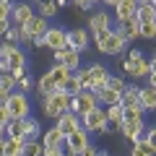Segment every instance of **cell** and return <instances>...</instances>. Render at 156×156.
<instances>
[{
	"mask_svg": "<svg viewBox=\"0 0 156 156\" xmlns=\"http://www.w3.org/2000/svg\"><path fill=\"white\" fill-rule=\"evenodd\" d=\"M39 107H42V117H50V120H57L62 112H68L70 107V96L65 91H52V94H39Z\"/></svg>",
	"mask_w": 156,
	"mask_h": 156,
	"instance_id": "6da1fadb",
	"label": "cell"
},
{
	"mask_svg": "<svg viewBox=\"0 0 156 156\" xmlns=\"http://www.w3.org/2000/svg\"><path fill=\"white\" fill-rule=\"evenodd\" d=\"M91 39H94V44H96V52L109 55V57L122 55L125 47H128V42H125V39L115 31V26H112L109 31H101V34H96V37H91Z\"/></svg>",
	"mask_w": 156,
	"mask_h": 156,
	"instance_id": "7a4b0ae2",
	"label": "cell"
},
{
	"mask_svg": "<svg viewBox=\"0 0 156 156\" xmlns=\"http://www.w3.org/2000/svg\"><path fill=\"white\" fill-rule=\"evenodd\" d=\"M81 125H83V130H86V133H109V130L112 128H115V125H109V122H107V115H104V107H96V109H91V112H86V115L83 117H81Z\"/></svg>",
	"mask_w": 156,
	"mask_h": 156,
	"instance_id": "3957f363",
	"label": "cell"
},
{
	"mask_svg": "<svg viewBox=\"0 0 156 156\" xmlns=\"http://www.w3.org/2000/svg\"><path fill=\"white\" fill-rule=\"evenodd\" d=\"M5 109L11 115V120H23V117L31 115V99L23 91H13L8 96V101H5Z\"/></svg>",
	"mask_w": 156,
	"mask_h": 156,
	"instance_id": "277c9868",
	"label": "cell"
},
{
	"mask_svg": "<svg viewBox=\"0 0 156 156\" xmlns=\"http://www.w3.org/2000/svg\"><path fill=\"white\" fill-rule=\"evenodd\" d=\"M120 70L130 81H146L151 76V62H148V57H143V60H128V57H122L120 60Z\"/></svg>",
	"mask_w": 156,
	"mask_h": 156,
	"instance_id": "5b68a950",
	"label": "cell"
},
{
	"mask_svg": "<svg viewBox=\"0 0 156 156\" xmlns=\"http://www.w3.org/2000/svg\"><path fill=\"white\" fill-rule=\"evenodd\" d=\"M99 107V99H96L94 91H81L78 96H70V107H68V112H73V115L83 117L86 112L96 109Z\"/></svg>",
	"mask_w": 156,
	"mask_h": 156,
	"instance_id": "8992f818",
	"label": "cell"
},
{
	"mask_svg": "<svg viewBox=\"0 0 156 156\" xmlns=\"http://www.w3.org/2000/svg\"><path fill=\"white\" fill-rule=\"evenodd\" d=\"M117 133L125 135L130 143H146V120H138V122L122 120V122L117 125Z\"/></svg>",
	"mask_w": 156,
	"mask_h": 156,
	"instance_id": "52a82bcc",
	"label": "cell"
},
{
	"mask_svg": "<svg viewBox=\"0 0 156 156\" xmlns=\"http://www.w3.org/2000/svg\"><path fill=\"white\" fill-rule=\"evenodd\" d=\"M44 47H47V50H52V52L65 50V47H68V29H62V26H50V29L44 31Z\"/></svg>",
	"mask_w": 156,
	"mask_h": 156,
	"instance_id": "ba28073f",
	"label": "cell"
},
{
	"mask_svg": "<svg viewBox=\"0 0 156 156\" xmlns=\"http://www.w3.org/2000/svg\"><path fill=\"white\" fill-rule=\"evenodd\" d=\"M112 26H115V18L107 11H94L89 16V23H86V29H89L91 37H96V34H101V31H109Z\"/></svg>",
	"mask_w": 156,
	"mask_h": 156,
	"instance_id": "9c48e42d",
	"label": "cell"
},
{
	"mask_svg": "<svg viewBox=\"0 0 156 156\" xmlns=\"http://www.w3.org/2000/svg\"><path fill=\"white\" fill-rule=\"evenodd\" d=\"M89 143H91V135L86 133L83 128H78L76 133H70V135L65 138V151H68V154H73V156H78Z\"/></svg>",
	"mask_w": 156,
	"mask_h": 156,
	"instance_id": "30bf717a",
	"label": "cell"
},
{
	"mask_svg": "<svg viewBox=\"0 0 156 156\" xmlns=\"http://www.w3.org/2000/svg\"><path fill=\"white\" fill-rule=\"evenodd\" d=\"M89 44H91L89 29H81V26H78V29H70V31H68V47H70V50H76V52L83 55Z\"/></svg>",
	"mask_w": 156,
	"mask_h": 156,
	"instance_id": "8fae6325",
	"label": "cell"
},
{
	"mask_svg": "<svg viewBox=\"0 0 156 156\" xmlns=\"http://www.w3.org/2000/svg\"><path fill=\"white\" fill-rule=\"evenodd\" d=\"M34 16V5L21 0V3H13V11H11V23L13 26H26Z\"/></svg>",
	"mask_w": 156,
	"mask_h": 156,
	"instance_id": "7c38bea8",
	"label": "cell"
},
{
	"mask_svg": "<svg viewBox=\"0 0 156 156\" xmlns=\"http://www.w3.org/2000/svg\"><path fill=\"white\" fill-rule=\"evenodd\" d=\"M138 29H140V23H138V18H128V21H115V31L120 34V37L125 39V42H135V39H140L138 37Z\"/></svg>",
	"mask_w": 156,
	"mask_h": 156,
	"instance_id": "4fadbf2b",
	"label": "cell"
},
{
	"mask_svg": "<svg viewBox=\"0 0 156 156\" xmlns=\"http://www.w3.org/2000/svg\"><path fill=\"white\" fill-rule=\"evenodd\" d=\"M55 128L68 138L70 133H76V130L83 128V125H81V117H78V115H73V112H62V115L55 120Z\"/></svg>",
	"mask_w": 156,
	"mask_h": 156,
	"instance_id": "5bb4252c",
	"label": "cell"
},
{
	"mask_svg": "<svg viewBox=\"0 0 156 156\" xmlns=\"http://www.w3.org/2000/svg\"><path fill=\"white\" fill-rule=\"evenodd\" d=\"M52 57H55V62L65 65L68 70H73V73L81 68V52L70 50V47H65V50H60V52H52Z\"/></svg>",
	"mask_w": 156,
	"mask_h": 156,
	"instance_id": "9a60e30c",
	"label": "cell"
},
{
	"mask_svg": "<svg viewBox=\"0 0 156 156\" xmlns=\"http://www.w3.org/2000/svg\"><path fill=\"white\" fill-rule=\"evenodd\" d=\"M89 73H91V81H94V89L91 91H99V89H104L107 86V81H109V68L104 65V62H91L89 65Z\"/></svg>",
	"mask_w": 156,
	"mask_h": 156,
	"instance_id": "2e32d148",
	"label": "cell"
},
{
	"mask_svg": "<svg viewBox=\"0 0 156 156\" xmlns=\"http://www.w3.org/2000/svg\"><path fill=\"white\" fill-rule=\"evenodd\" d=\"M112 11H115V16H112L115 21H128V18H133L135 11H138V0H120Z\"/></svg>",
	"mask_w": 156,
	"mask_h": 156,
	"instance_id": "e0dca14e",
	"label": "cell"
},
{
	"mask_svg": "<svg viewBox=\"0 0 156 156\" xmlns=\"http://www.w3.org/2000/svg\"><path fill=\"white\" fill-rule=\"evenodd\" d=\"M8 70H29V57L18 44L8 52Z\"/></svg>",
	"mask_w": 156,
	"mask_h": 156,
	"instance_id": "ac0fdd59",
	"label": "cell"
},
{
	"mask_svg": "<svg viewBox=\"0 0 156 156\" xmlns=\"http://www.w3.org/2000/svg\"><path fill=\"white\" fill-rule=\"evenodd\" d=\"M120 104H122V109H130V107H140V86L128 83V89H125V91H122V96H120Z\"/></svg>",
	"mask_w": 156,
	"mask_h": 156,
	"instance_id": "d6986e66",
	"label": "cell"
},
{
	"mask_svg": "<svg viewBox=\"0 0 156 156\" xmlns=\"http://www.w3.org/2000/svg\"><path fill=\"white\" fill-rule=\"evenodd\" d=\"M42 138V122L34 115L23 117V140H39Z\"/></svg>",
	"mask_w": 156,
	"mask_h": 156,
	"instance_id": "ffe728a7",
	"label": "cell"
},
{
	"mask_svg": "<svg viewBox=\"0 0 156 156\" xmlns=\"http://www.w3.org/2000/svg\"><path fill=\"white\" fill-rule=\"evenodd\" d=\"M140 107L143 112H156V89L148 83L140 86Z\"/></svg>",
	"mask_w": 156,
	"mask_h": 156,
	"instance_id": "44dd1931",
	"label": "cell"
},
{
	"mask_svg": "<svg viewBox=\"0 0 156 156\" xmlns=\"http://www.w3.org/2000/svg\"><path fill=\"white\" fill-rule=\"evenodd\" d=\"M23 29H26V31L31 34V37H42V34H44L47 29H50V21H47V18H42L39 13H34V16H31V21H29Z\"/></svg>",
	"mask_w": 156,
	"mask_h": 156,
	"instance_id": "7402d4cb",
	"label": "cell"
},
{
	"mask_svg": "<svg viewBox=\"0 0 156 156\" xmlns=\"http://www.w3.org/2000/svg\"><path fill=\"white\" fill-rule=\"evenodd\" d=\"M42 146H65V135L60 133V130L52 125V128H47V130H42Z\"/></svg>",
	"mask_w": 156,
	"mask_h": 156,
	"instance_id": "603a6c76",
	"label": "cell"
},
{
	"mask_svg": "<svg viewBox=\"0 0 156 156\" xmlns=\"http://www.w3.org/2000/svg\"><path fill=\"white\" fill-rule=\"evenodd\" d=\"M34 13H39L42 18H47V21H52V18L57 16V5H55V0H39L37 5H34Z\"/></svg>",
	"mask_w": 156,
	"mask_h": 156,
	"instance_id": "cb8c5ba5",
	"label": "cell"
},
{
	"mask_svg": "<svg viewBox=\"0 0 156 156\" xmlns=\"http://www.w3.org/2000/svg\"><path fill=\"white\" fill-rule=\"evenodd\" d=\"M47 73H50V78L57 83V89L62 86V81H65V78H70V76H73V70H68V68H65V65H60V62H52V68H50Z\"/></svg>",
	"mask_w": 156,
	"mask_h": 156,
	"instance_id": "d4e9b609",
	"label": "cell"
},
{
	"mask_svg": "<svg viewBox=\"0 0 156 156\" xmlns=\"http://www.w3.org/2000/svg\"><path fill=\"white\" fill-rule=\"evenodd\" d=\"M96 94V99H99V104L101 107H112V104H120V94L117 91H112V89H99V91H94Z\"/></svg>",
	"mask_w": 156,
	"mask_h": 156,
	"instance_id": "484cf974",
	"label": "cell"
},
{
	"mask_svg": "<svg viewBox=\"0 0 156 156\" xmlns=\"http://www.w3.org/2000/svg\"><path fill=\"white\" fill-rule=\"evenodd\" d=\"M23 138H5L3 140V156H21Z\"/></svg>",
	"mask_w": 156,
	"mask_h": 156,
	"instance_id": "4316f807",
	"label": "cell"
},
{
	"mask_svg": "<svg viewBox=\"0 0 156 156\" xmlns=\"http://www.w3.org/2000/svg\"><path fill=\"white\" fill-rule=\"evenodd\" d=\"M52 91H57V83L50 78V73H42L37 81V94H52Z\"/></svg>",
	"mask_w": 156,
	"mask_h": 156,
	"instance_id": "83f0119b",
	"label": "cell"
},
{
	"mask_svg": "<svg viewBox=\"0 0 156 156\" xmlns=\"http://www.w3.org/2000/svg\"><path fill=\"white\" fill-rule=\"evenodd\" d=\"M122 104H112V107H104V115H107V122H109V125H115V128H117V125H120V122H122Z\"/></svg>",
	"mask_w": 156,
	"mask_h": 156,
	"instance_id": "f1b7e54d",
	"label": "cell"
},
{
	"mask_svg": "<svg viewBox=\"0 0 156 156\" xmlns=\"http://www.w3.org/2000/svg\"><path fill=\"white\" fill-rule=\"evenodd\" d=\"M135 18H138V23L156 21V8L151 5V3H146V5H138V11H135Z\"/></svg>",
	"mask_w": 156,
	"mask_h": 156,
	"instance_id": "f546056e",
	"label": "cell"
},
{
	"mask_svg": "<svg viewBox=\"0 0 156 156\" xmlns=\"http://www.w3.org/2000/svg\"><path fill=\"white\" fill-rule=\"evenodd\" d=\"M60 91H65L68 96H78L81 91H83V89H81V83H78V78H76V73H73L70 78H65V81H62Z\"/></svg>",
	"mask_w": 156,
	"mask_h": 156,
	"instance_id": "4dcf8cb0",
	"label": "cell"
},
{
	"mask_svg": "<svg viewBox=\"0 0 156 156\" xmlns=\"http://www.w3.org/2000/svg\"><path fill=\"white\" fill-rule=\"evenodd\" d=\"M37 89V81L31 78V73H26V76H21L16 81V91H23V94H31V91Z\"/></svg>",
	"mask_w": 156,
	"mask_h": 156,
	"instance_id": "1f68e13d",
	"label": "cell"
},
{
	"mask_svg": "<svg viewBox=\"0 0 156 156\" xmlns=\"http://www.w3.org/2000/svg\"><path fill=\"white\" fill-rule=\"evenodd\" d=\"M5 138H23V120H11L5 125Z\"/></svg>",
	"mask_w": 156,
	"mask_h": 156,
	"instance_id": "d6a6232c",
	"label": "cell"
},
{
	"mask_svg": "<svg viewBox=\"0 0 156 156\" xmlns=\"http://www.w3.org/2000/svg\"><path fill=\"white\" fill-rule=\"evenodd\" d=\"M76 78H78V83H81V89H83V91H91V89H94V81H91L89 68H78V70H76Z\"/></svg>",
	"mask_w": 156,
	"mask_h": 156,
	"instance_id": "836d02e7",
	"label": "cell"
},
{
	"mask_svg": "<svg viewBox=\"0 0 156 156\" xmlns=\"http://www.w3.org/2000/svg\"><path fill=\"white\" fill-rule=\"evenodd\" d=\"M42 140H23V151L21 156H42Z\"/></svg>",
	"mask_w": 156,
	"mask_h": 156,
	"instance_id": "e575fe53",
	"label": "cell"
},
{
	"mask_svg": "<svg viewBox=\"0 0 156 156\" xmlns=\"http://www.w3.org/2000/svg\"><path fill=\"white\" fill-rule=\"evenodd\" d=\"M107 89L117 91V94L122 96V91L128 89V81H125V76H109V81H107Z\"/></svg>",
	"mask_w": 156,
	"mask_h": 156,
	"instance_id": "d590c367",
	"label": "cell"
},
{
	"mask_svg": "<svg viewBox=\"0 0 156 156\" xmlns=\"http://www.w3.org/2000/svg\"><path fill=\"white\" fill-rule=\"evenodd\" d=\"M138 37H140V39H156V21H146V23H140Z\"/></svg>",
	"mask_w": 156,
	"mask_h": 156,
	"instance_id": "8d00e7d4",
	"label": "cell"
},
{
	"mask_svg": "<svg viewBox=\"0 0 156 156\" xmlns=\"http://www.w3.org/2000/svg\"><path fill=\"white\" fill-rule=\"evenodd\" d=\"M122 120H130V122H138V120H146L143 107H130V109L122 112Z\"/></svg>",
	"mask_w": 156,
	"mask_h": 156,
	"instance_id": "74e56055",
	"label": "cell"
},
{
	"mask_svg": "<svg viewBox=\"0 0 156 156\" xmlns=\"http://www.w3.org/2000/svg\"><path fill=\"white\" fill-rule=\"evenodd\" d=\"M0 89L3 91H16V78L11 73H0Z\"/></svg>",
	"mask_w": 156,
	"mask_h": 156,
	"instance_id": "f35d334b",
	"label": "cell"
},
{
	"mask_svg": "<svg viewBox=\"0 0 156 156\" xmlns=\"http://www.w3.org/2000/svg\"><path fill=\"white\" fill-rule=\"evenodd\" d=\"M146 146L156 154V125H148L146 128Z\"/></svg>",
	"mask_w": 156,
	"mask_h": 156,
	"instance_id": "ab89813d",
	"label": "cell"
},
{
	"mask_svg": "<svg viewBox=\"0 0 156 156\" xmlns=\"http://www.w3.org/2000/svg\"><path fill=\"white\" fill-rule=\"evenodd\" d=\"M130 156H156V154H154V151H151L146 143H133V151H130Z\"/></svg>",
	"mask_w": 156,
	"mask_h": 156,
	"instance_id": "60d3db41",
	"label": "cell"
},
{
	"mask_svg": "<svg viewBox=\"0 0 156 156\" xmlns=\"http://www.w3.org/2000/svg\"><path fill=\"white\" fill-rule=\"evenodd\" d=\"M18 34H21V26H11L5 31V37H3V42H8V44H18Z\"/></svg>",
	"mask_w": 156,
	"mask_h": 156,
	"instance_id": "b9f144b4",
	"label": "cell"
},
{
	"mask_svg": "<svg viewBox=\"0 0 156 156\" xmlns=\"http://www.w3.org/2000/svg\"><path fill=\"white\" fill-rule=\"evenodd\" d=\"M11 11H13V3L0 0V21H11Z\"/></svg>",
	"mask_w": 156,
	"mask_h": 156,
	"instance_id": "7bdbcfd3",
	"label": "cell"
},
{
	"mask_svg": "<svg viewBox=\"0 0 156 156\" xmlns=\"http://www.w3.org/2000/svg\"><path fill=\"white\" fill-rule=\"evenodd\" d=\"M65 154V146H44L42 148V156H62Z\"/></svg>",
	"mask_w": 156,
	"mask_h": 156,
	"instance_id": "ee69618b",
	"label": "cell"
},
{
	"mask_svg": "<svg viewBox=\"0 0 156 156\" xmlns=\"http://www.w3.org/2000/svg\"><path fill=\"white\" fill-rule=\"evenodd\" d=\"M73 5H76L78 11H91L96 3H94V0H73Z\"/></svg>",
	"mask_w": 156,
	"mask_h": 156,
	"instance_id": "f6af8a7d",
	"label": "cell"
},
{
	"mask_svg": "<svg viewBox=\"0 0 156 156\" xmlns=\"http://www.w3.org/2000/svg\"><path fill=\"white\" fill-rule=\"evenodd\" d=\"M125 57H128V60H143V50H138V47H130V50H128V55H125Z\"/></svg>",
	"mask_w": 156,
	"mask_h": 156,
	"instance_id": "bcb514c9",
	"label": "cell"
},
{
	"mask_svg": "<svg viewBox=\"0 0 156 156\" xmlns=\"http://www.w3.org/2000/svg\"><path fill=\"white\" fill-rule=\"evenodd\" d=\"M78 156H99V146H94V143H89V146H86V148L81 151V154H78Z\"/></svg>",
	"mask_w": 156,
	"mask_h": 156,
	"instance_id": "7dc6e473",
	"label": "cell"
},
{
	"mask_svg": "<svg viewBox=\"0 0 156 156\" xmlns=\"http://www.w3.org/2000/svg\"><path fill=\"white\" fill-rule=\"evenodd\" d=\"M8 122H11V115H8L5 107H0V125H8Z\"/></svg>",
	"mask_w": 156,
	"mask_h": 156,
	"instance_id": "c3c4849f",
	"label": "cell"
},
{
	"mask_svg": "<svg viewBox=\"0 0 156 156\" xmlns=\"http://www.w3.org/2000/svg\"><path fill=\"white\" fill-rule=\"evenodd\" d=\"M31 47L42 50V47H44V34H42V37H34V39H31Z\"/></svg>",
	"mask_w": 156,
	"mask_h": 156,
	"instance_id": "681fc988",
	"label": "cell"
},
{
	"mask_svg": "<svg viewBox=\"0 0 156 156\" xmlns=\"http://www.w3.org/2000/svg\"><path fill=\"white\" fill-rule=\"evenodd\" d=\"M11 26H13L11 21H0V37H5V31H8Z\"/></svg>",
	"mask_w": 156,
	"mask_h": 156,
	"instance_id": "f907efd6",
	"label": "cell"
},
{
	"mask_svg": "<svg viewBox=\"0 0 156 156\" xmlns=\"http://www.w3.org/2000/svg\"><path fill=\"white\" fill-rule=\"evenodd\" d=\"M0 73H11L8 70V57H3V55H0Z\"/></svg>",
	"mask_w": 156,
	"mask_h": 156,
	"instance_id": "816d5d0a",
	"label": "cell"
},
{
	"mask_svg": "<svg viewBox=\"0 0 156 156\" xmlns=\"http://www.w3.org/2000/svg\"><path fill=\"white\" fill-rule=\"evenodd\" d=\"M68 3H73V0H55V5H57V11H60V8H65Z\"/></svg>",
	"mask_w": 156,
	"mask_h": 156,
	"instance_id": "f5cc1de1",
	"label": "cell"
},
{
	"mask_svg": "<svg viewBox=\"0 0 156 156\" xmlns=\"http://www.w3.org/2000/svg\"><path fill=\"white\" fill-rule=\"evenodd\" d=\"M148 62H151V76H156V57H148Z\"/></svg>",
	"mask_w": 156,
	"mask_h": 156,
	"instance_id": "db71d44e",
	"label": "cell"
},
{
	"mask_svg": "<svg viewBox=\"0 0 156 156\" xmlns=\"http://www.w3.org/2000/svg\"><path fill=\"white\" fill-rule=\"evenodd\" d=\"M101 3H104V5H112V8H115L117 3H120V0H101Z\"/></svg>",
	"mask_w": 156,
	"mask_h": 156,
	"instance_id": "11a10c76",
	"label": "cell"
},
{
	"mask_svg": "<svg viewBox=\"0 0 156 156\" xmlns=\"http://www.w3.org/2000/svg\"><path fill=\"white\" fill-rule=\"evenodd\" d=\"M5 138V125H0V140Z\"/></svg>",
	"mask_w": 156,
	"mask_h": 156,
	"instance_id": "9f6ffc18",
	"label": "cell"
},
{
	"mask_svg": "<svg viewBox=\"0 0 156 156\" xmlns=\"http://www.w3.org/2000/svg\"><path fill=\"white\" fill-rule=\"evenodd\" d=\"M146 3H151V0H138V5H146Z\"/></svg>",
	"mask_w": 156,
	"mask_h": 156,
	"instance_id": "6f0895ef",
	"label": "cell"
},
{
	"mask_svg": "<svg viewBox=\"0 0 156 156\" xmlns=\"http://www.w3.org/2000/svg\"><path fill=\"white\" fill-rule=\"evenodd\" d=\"M151 5H154V8H156V0H151Z\"/></svg>",
	"mask_w": 156,
	"mask_h": 156,
	"instance_id": "680465c9",
	"label": "cell"
},
{
	"mask_svg": "<svg viewBox=\"0 0 156 156\" xmlns=\"http://www.w3.org/2000/svg\"><path fill=\"white\" fill-rule=\"evenodd\" d=\"M5 3H16V0H5Z\"/></svg>",
	"mask_w": 156,
	"mask_h": 156,
	"instance_id": "91938a15",
	"label": "cell"
}]
</instances>
